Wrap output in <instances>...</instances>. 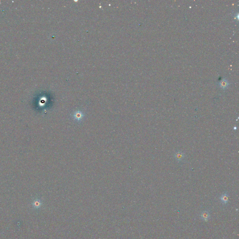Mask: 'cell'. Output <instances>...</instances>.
<instances>
[{
    "label": "cell",
    "mask_w": 239,
    "mask_h": 239,
    "mask_svg": "<svg viewBox=\"0 0 239 239\" xmlns=\"http://www.w3.org/2000/svg\"><path fill=\"white\" fill-rule=\"evenodd\" d=\"M72 117L73 120L75 121L78 122H81L82 119L84 118V115L83 114V113L81 111H76L73 113Z\"/></svg>",
    "instance_id": "obj_1"
},
{
    "label": "cell",
    "mask_w": 239,
    "mask_h": 239,
    "mask_svg": "<svg viewBox=\"0 0 239 239\" xmlns=\"http://www.w3.org/2000/svg\"><path fill=\"white\" fill-rule=\"evenodd\" d=\"M219 84H220V87H221V88H222V89H225L227 88L229 86V83L227 79H223L220 81Z\"/></svg>",
    "instance_id": "obj_2"
},
{
    "label": "cell",
    "mask_w": 239,
    "mask_h": 239,
    "mask_svg": "<svg viewBox=\"0 0 239 239\" xmlns=\"http://www.w3.org/2000/svg\"><path fill=\"white\" fill-rule=\"evenodd\" d=\"M175 157L176 159V160H178V162L181 161L182 160H183V159L184 158V153H183L182 152H180V151L176 152L175 155Z\"/></svg>",
    "instance_id": "obj_3"
},
{
    "label": "cell",
    "mask_w": 239,
    "mask_h": 239,
    "mask_svg": "<svg viewBox=\"0 0 239 239\" xmlns=\"http://www.w3.org/2000/svg\"><path fill=\"white\" fill-rule=\"evenodd\" d=\"M201 217L202 218V220H203L204 221H208L210 218V214L207 211H204L201 214Z\"/></svg>",
    "instance_id": "obj_4"
},
{
    "label": "cell",
    "mask_w": 239,
    "mask_h": 239,
    "mask_svg": "<svg viewBox=\"0 0 239 239\" xmlns=\"http://www.w3.org/2000/svg\"><path fill=\"white\" fill-rule=\"evenodd\" d=\"M220 200H221V202L223 204H226L227 203L228 201V196L227 194V193H224V194H223L220 197Z\"/></svg>",
    "instance_id": "obj_5"
},
{
    "label": "cell",
    "mask_w": 239,
    "mask_h": 239,
    "mask_svg": "<svg viewBox=\"0 0 239 239\" xmlns=\"http://www.w3.org/2000/svg\"><path fill=\"white\" fill-rule=\"evenodd\" d=\"M33 206L35 208H39L41 206V202L39 200L35 201L34 202Z\"/></svg>",
    "instance_id": "obj_6"
}]
</instances>
